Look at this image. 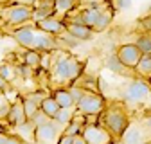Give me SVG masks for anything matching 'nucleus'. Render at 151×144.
<instances>
[{
  "label": "nucleus",
  "instance_id": "nucleus-3",
  "mask_svg": "<svg viewBox=\"0 0 151 144\" xmlns=\"http://www.w3.org/2000/svg\"><path fill=\"white\" fill-rule=\"evenodd\" d=\"M0 18L7 27H18L32 22V7L31 6H20V4H9L2 7Z\"/></svg>",
  "mask_w": 151,
  "mask_h": 144
},
{
  "label": "nucleus",
  "instance_id": "nucleus-25",
  "mask_svg": "<svg viewBox=\"0 0 151 144\" xmlns=\"http://www.w3.org/2000/svg\"><path fill=\"white\" fill-rule=\"evenodd\" d=\"M0 76L6 81H13L16 78V67H13L11 63H2L0 65Z\"/></svg>",
  "mask_w": 151,
  "mask_h": 144
},
{
  "label": "nucleus",
  "instance_id": "nucleus-4",
  "mask_svg": "<svg viewBox=\"0 0 151 144\" xmlns=\"http://www.w3.org/2000/svg\"><path fill=\"white\" fill-rule=\"evenodd\" d=\"M106 108V101L99 92H93V90H85V94L79 97V101L76 103V110L88 115V114H97L101 115Z\"/></svg>",
  "mask_w": 151,
  "mask_h": 144
},
{
  "label": "nucleus",
  "instance_id": "nucleus-18",
  "mask_svg": "<svg viewBox=\"0 0 151 144\" xmlns=\"http://www.w3.org/2000/svg\"><path fill=\"white\" fill-rule=\"evenodd\" d=\"M79 6V0H56V6H54V13L65 18L68 13H72L76 7Z\"/></svg>",
  "mask_w": 151,
  "mask_h": 144
},
{
  "label": "nucleus",
  "instance_id": "nucleus-13",
  "mask_svg": "<svg viewBox=\"0 0 151 144\" xmlns=\"http://www.w3.org/2000/svg\"><path fill=\"white\" fill-rule=\"evenodd\" d=\"M67 31L74 36V38H78L79 42L92 40V38H93V34H96V31H93L92 27L83 25V24H72V22L67 24Z\"/></svg>",
  "mask_w": 151,
  "mask_h": 144
},
{
  "label": "nucleus",
  "instance_id": "nucleus-41",
  "mask_svg": "<svg viewBox=\"0 0 151 144\" xmlns=\"http://www.w3.org/2000/svg\"><path fill=\"white\" fill-rule=\"evenodd\" d=\"M7 135H9V133H6V132H0V144H6V140H7Z\"/></svg>",
  "mask_w": 151,
  "mask_h": 144
},
{
  "label": "nucleus",
  "instance_id": "nucleus-21",
  "mask_svg": "<svg viewBox=\"0 0 151 144\" xmlns=\"http://www.w3.org/2000/svg\"><path fill=\"white\" fill-rule=\"evenodd\" d=\"M135 45L142 52V56H151V32H140L135 38Z\"/></svg>",
  "mask_w": 151,
  "mask_h": 144
},
{
  "label": "nucleus",
  "instance_id": "nucleus-9",
  "mask_svg": "<svg viewBox=\"0 0 151 144\" xmlns=\"http://www.w3.org/2000/svg\"><path fill=\"white\" fill-rule=\"evenodd\" d=\"M36 29H40V31H43L47 34H52V36H60L61 32L67 31V24H65V20L61 16H58L54 13V14L43 18V20L36 22Z\"/></svg>",
  "mask_w": 151,
  "mask_h": 144
},
{
  "label": "nucleus",
  "instance_id": "nucleus-29",
  "mask_svg": "<svg viewBox=\"0 0 151 144\" xmlns=\"http://www.w3.org/2000/svg\"><path fill=\"white\" fill-rule=\"evenodd\" d=\"M56 0H36L32 7H40V9H54Z\"/></svg>",
  "mask_w": 151,
  "mask_h": 144
},
{
  "label": "nucleus",
  "instance_id": "nucleus-42",
  "mask_svg": "<svg viewBox=\"0 0 151 144\" xmlns=\"http://www.w3.org/2000/svg\"><path fill=\"white\" fill-rule=\"evenodd\" d=\"M9 4H11V0H0V7H6Z\"/></svg>",
  "mask_w": 151,
  "mask_h": 144
},
{
  "label": "nucleus",
  "instance_id": "nucleus-27",
  "mask_svg": "<svg viewBox=\"0 0 151 144\" xmlns=\"http://www.w3.org/2000/svg\"><path fill=\"white\" fill-rule=\"evenodd\" d=\"M31 121L34 122V126H40V124H43V122H47V121H50V117L42 110V108H40V110H38L32 117H31Z\"/></svg>",
  "mask_w": 151,
  "mask_h": 144
},
{
  "label": "nucleus",
  "instance_id": "nucleus-26",
  "mask_svg": "<svg viewBox=\"0 0 151 144\" xmlns=\"http://www.w3.org/2000/svg\"><path fill=\"white\" fill-rule=\"evenodd\" d=\"M24 106H25V114H27V117L31 119L38 110H40V104H38V103H34L32 99H29V97H25L24 99Z\"/></svg>",
  "mask_w": 151,
  "mask_h": 144
},
{
  "label": "nucleus",
  "instance_id": "nucleus-30",
  "mask_svg": "<svg viewBox=\"0 0 151 144\" xmlns=\"http://www.w3.org/2000/svg\"><path fill=\"white\" fill-rule=\"evenodd\" d=\"M16 72H18V74H20L24 79H27V78L32 76V68H31L29 65H25V63H22L20 67H16Z\"/></svg>",
  "mask_w": 151,
  "mask_h": 144
},
{
  "label": "nucleus",
  "instance_id": "nucleus-14",
  "mask_svg": "<svg viewBox=\"0 0 151 144\" xmlns=\"http://www.w3.org/2000/svg\"><path fill=\"white\" fill-rule=\"evenodd\" d=\"M121 140L124 144H144L146 135H144V130H140L139 126H131L129 124L128 128H126V132L122 133Z\"/></svg>",
  "mask_w": 151,
  "mask_h": 144
},
{
  "label": "nucleus",
  "instance_id": "nucleus-39",
  "mask_svg": "<svg viewBox=\"0 0 151 144\" xmlns=\"http://www.w3.org/2000/svg\"><path fill=\"white\" fill-rule=\"evenodd\" d=\"M7 86H9V81H6V79H4L2 76H0V90H2V92H4V90H6Z\"/></svg>",
  "mask_w": 151,
  "mask_h": 144
},
{
  "label": "nucleus",
  "instance_id": "nucleus-37",
  "mask_svg": "<svg viewBox=\"0 0 151 144\" xmlns=\"http://www.w3.org/2000/svg\"><path fill=\"white\" fill-rule=\"evenodd\" d=\"M36 0H11V4H20V6H34Z\"/></svg>",
  "mask_w": 151,
  "mask_h": 144
},
{
  "label": "nucleus",
  "instance_id": "nucleus-40",
  "mask_svg": "<svg viewBox=\"0 0 151 144\" xmlns=\"http://www.w3.org/2000/svg\"><path fill=\"white\" fill-rule=\"evenodd\" d=\"M72 144H86V140L83 139V135H78V137L74 139V142H72Z\"/></svg>",
  "mask_w": 151,
  "mask_h": 144
},
{
  "label": "nucleus",
  "instance_id": "nucleus-28",
  "mask_svg": "<svg viewBox=\"0 0 151 144\" xmlns=\"http://www.w3.org/2000/svg\"><path fill=\"white\" fill-rule=\"evenodd\" d=\"M4 96L7 97V101H9V103H14V101L20 99V96H18V90H16V88H13L11 85L4 90Z\"/></svg>",
  "mask_w": 151,
  "mask_h": 144
},
{
  "label": "nucleus",
  "instance_id": "nucleus-33",
  "mask_svg": "<svg viewBox=\"0 0 151 144\" xmlns=\"http://www.w3.org/2000/svg\"><path fill=\"white\" fill-rule=\"evenodd\" d=\"M139 24L144 27V31H146V32H151V13H147L144 18H140Z\"/></svg>",
  "mask_w": 151,
  "mask_h": 144
},
{
  "label": "nucleus",
  "instance_id": "nucleus-36",
  "mask_svg": "<svg viewBox=\"0 0 151 144\" xmlns=\"http://www.w3.org/2000/svg\"><path fill=\"white\" fill-rule=\"evenodd\" d=\"M74 139H76V137H70V135H65V133H63V135L60 137V142H58V144H72Z\"/></svg>",
  "mask_w": 151,
  "mask_h": 144
},
{
  "label": "nucleus",
  "instance_id": "nucleus-15",
  "mask_svg": "<svg viewBox=\"0 0 151 144\" xmlns=\"http://www.w3.org/2000/svg\"><path fill=\"white\" fill-rule=\"evenodd\" d=\"M104 67L108 70H111V72H115V74H121V76H128V74H131V72H135V70L128 68L126 65H122L121 60L117 58V54H110V56L104 60Z\"/></svg>",
  "mask_w": 151,
  "mask_h": 144
},
{
  "label": "nucleus",
  "instance_id": "nucleus-19",
  "mask_svg": "<svg viewBox=\"0 0 151 144\" xmlns=\"http://www.w3.org/2000/svg\"><path fill=\"white\" fill-rule=\"evenodd\" d=\"M34 132H36V126H34V122H32L31 119H29L27 122L20 124V126H16V135L20 137L24 142H25V140L34 142Z\"/></svg>",
  "mask_w": 151,
  "mask_h": 144
},
{
  "label": "nucleus",
  "instance_id": "nucleus-20",
  "mask_svg": "<svg viewBox=\"0 0 151 144\" xmlns=\"http://www.w3.org/2000/svg\"><path fill=\"white\" fill-rule=\"evenodd\" d=\"M22 63L29 65L31 68H38V67L42 65V52H38L34 49H27L22 54Z\"/></svg>",
  "mask_w": 151,
  "mask_h": 144
},
{
  "label": "nucleus",
  "instance_id": "nucleus-12",
  "mask_svg": "<svg viewBox=\"0 0 151 144\" xmlns=\"http://www.w3.org/2000/svg\"><path fill=\"white\" fill-rule=\"evenodd\" d=\"M27 121H29V117H27V114H25L24 99H18V101L11 103L9 114H7V122L16 128V126H20V124H24V122H27Z\"/></svg>",
  "mask_w": 151,
  "mask_h": 144
},
{
  "label": "nucleus",
  "instance_id": "nucleus-1",
  "mask_svg": "<svg viewBox=\"0 0 151 144\" xmlns=\"http://www.w3.org/2000/svg\"><path fill=\"white\" fill-rule=\"evenodd\" d=\"M49 72H50V79L58 85L74 83L83 74V63L76 56H70L67 52H58L50 60Z\"/></svg>",
  "mask_w": 151,
  "mask_h": 144
},
{
  "label": "nucleus",
  "instance_id": "nucleus-16",
  "mask_svg": "<svg viewBox=\"0 0 151 144\" xmlns=\"http://www.w3.org/2000/svg\"><path fill=\"white\" fill-rule=\"evenodd\" d=\"M52 97L58 101L60 108H76V99H74V96L70 94V90H67V88H58V90H54Z\"/></svg>",
  "mask_w": 151,
  "mask_h": 144
},
{
  "label": "nucleus",
  "instance_id": "nucleus-2",
  "mask_svg": "<svg viewBox=\"0 0 151 144\" xmlns=\"http://www.w3.org/2000/svg\"><path fill=\"white\" fill-rule=\"evenodd\" d=\"M101 124L111 133L113 139H121L126 128L129 126L128 112L124 110L122 104H111L104 108V112L101 114Z\"/></svg>",
  "mask_w": 151,
  "mask_h": 144
},
{
  "label": "nucleus",
  "instance_id": "nucleus-17",
  "mask_svg": "<svg viewBox=\"0 0 151 144\" xmlns=\"http://www.w3.org/2000/svg\"><path fill=\"white\" fill-rule=\"evenodd\" d=\"M113 9L111 6H106L104 9H101V13H99V16H97V22H96V25H93V31L96 32H101V31H104L110 24H111V18H113Z\"/></svg>",
  "mask_w": 151,
  "mask_h": 144
},
{
  "label": "nucleus",
  "instance_id": "nucleus-5",
  "mask_svg": "<svg viewBox=\"0 0 151 144\" xmlns=\"http://www.w3.org/2000/svg\"><path fill=\"white\" fill-rule=\"evenodd\" d=\"M63 126L58 124L54 119L36 126L34 132V144H58L60 137L63 135Z\"/></svg>",
  "mask_w": 151,
  "mask_h": 144
},
{
  "label": "nucleus",
  "instance_id": "nucleus-34",
  "mask_svg": "<svg viewBox=\"0 0 151 144\" xmlns=\"http://www.w3.org/2000/svg\"><path fill=\"white\" fill-rule=\"evenodd\" d=\"M6 144H25L18 135H14V133H9L7 135V140H6Z\"/></svg>",
  "mask_w": 151,
  "mask_h": 144
},
{
  "label": "nucleus",
  "instance_id": "nucleus-43",
  "mask_svg": "<svg viewBox=\"0 0 151 144\" xmlns=\"http://www.w3.org/2000/svg\"><path fill=\"white\" fill-rule=\"evenodd\" d=\"M110 144H124V142H122V140H121V139H113V140H111V142H110Z\"/></svg>",
  "mask_w": 151,
  "mask_h": 144
},
{
  "label": "nucleus",
  "instance_id": "nucleus-6",
  "mask_svg": "<svg viewBox=\"0 0 151 144\" xmlns=\"http://www.w3.org/2000/svg\"><path fill=\"white\" fill-rule=\"evenodd\" d=\"M149 92H151L149 83L144 78H135L126 85L124 92H122V101L124 103H140L149 96Z\"/></svg>",
  "mask_w": 151,
  "mask_h": 144
},
{
  "label": "nucleus",
  "instance_id": "nucleus-44",
  "mask_svg": "<svg viewBox=\"0 0 151 144\" xmlns=\"http://www.w3.org/2000/svg\"><path fill=\"white\" fill-rule=\"evenodd\" d=\"M88 2H104V0H88Z\"/></svg>",
  "mask_w": 151,
  "mask_h": 144
},
{
  "label": "nucleus",
  "instance_id": "nucleus-8",
  "mask_svg": "<svg viewBox=\"0 0 151 144\" xmlns=\"http://www.w3.org/2000/svg\"><path fill=\"white\" fill-rule=\"evenodd\" d=\"M117 58L121 60L122 65H126L128 68L135 70V67L139 65L140 58H142V52L139 50V47L135 43H122L119 49H117Z\"/></svg>",
  "mask_w": 151,
  "mask_h": 144
},
{
  "label": "nucleus",
  "instance_id": "nucleus-35",
  "mask_svg": "<svg viewBox=\"0 0 151 144\" xmlns=\"http://www.w3.org/2000/svg\"><path fill=\"white\" fill-rule=\"evenodd\" d=\"M144 128H146L144 132H146V133H147V135L151 137V114H149V115H147V117L144 119Z\"/></svg>",
  "mask_w": 151,
  "mask_h": 144
},
{
  "label": "nucleus",
  "instance_id": "nucleus-11",
  "mask_svg": "<svg viewBox=\"0 0 151 144\" xmlns=\"http://www.w3.org/2000/svg\"><path fill=\"white\" fill-rule=\"evenodd\" d=\"M31 49H34L38 52H52V50H56V36L47 34V32L38 29L36 34H34Z\"/></svg>",
  "mask_w": 151,
  "mask_h": 144
},
{
  "label": "nucleus",
  "instance_id": "nucleus-31",
  "mask_svg": "<svg viewBox=\"0 0 151 144\" xmlns=\"http://www.w3.org/2000/svg\"><path fill=\"white\" fill-rule=\"evenodd\" d=\"M129 0H111V7L115 9V11H122L126 7H129Z\"/></svg>",
  "mask_w": 151,
  "mask_h": 144
},
{
  "label": "nucleus",
  "instance_id": "nucleus-23",
  "mask_svg": "<svg viewBox=\"0 0 151 144\" xmlns=\"http://www.w3.org/2000/svg\"><path fill=\"white\" fill-rule=\"evenodd\" d=\"M72 117H74V108H60L58 110V114H56L52 119L58 122V124H61L63 128L72 121Z\"/></svg>",
  "mask_w": 151,
  "mask_h": 144
},
{
  "label": "nucleus",
  "instance_id": "nucleus-7",
  "mask_svg": "<svg viewBox=\"0 0 151 144\" xmlns=\"http://www.w3.org/2000/svg\"><path fill=\"white\" fill-rule=\"evenodd\" d=\"M81 135L86 140V144H110L113 140L111 133L104 128L101 122H97V124H85Z\"/></svg>",
  "mask_w": 151,
  "mask_h": 144
},
{
  "label": "nucleus",
  "instance_id": "nucleus-10",
  "mask_svg": "<svg viewBox=\"0 0 151 144\" xmlns=\"http://www.w3.org/2000/svg\"><path fill=\"white\" fill-rule=\"evenodd\" d=\"M14 31H11V36L14 38V42L24 47V49H31L32 40H34V34H36V24H24V25H18L13 27Z\"/></svg>",
  "mask_w": 151,
  "mask_h": 144
},
{
  "label": "nucleus",
  "instance_id": "nucleus-22",
  "mask_svg": "<svg viewBox=\"0 0 151 144\" xmlns=\"http://www.w3.org/2000/svg\"><path fill=\"white\" fill-rule=\"evenodd\" d=\"M40 108H42V110L52 119L56 114H58V110H60V104H58V101H56L52 96H47L43 101H42V104H40Z\"/></svg>",
  "mask_w": 151,
  "mask_h": 144
},
{
  "label": "nucleus",
  "instance_id": "nucleus-38",
  "mask_svg": "<svg viewBox=\"0 0 151 144\" xmlns=\"http://www.w3.org/2000/svg\"><path fill=\"white\" fill-rule=\"evenodd\" d=\"M6 104H9V101H7V97L4 96V92L0 90V108H4Z\"/></svg>",
  "mask_w": 151,
  "mask_h": 144
},
{
  "label": "nucleus",
  "instance_id": "nucleus-32",
  "mask_svg": "<svg viewBox=\"0 0 151 144\" xmlns=\"http://www.w3.org/2000/svg\"><path fill=\"white\" fill-rule=\"evenodd\" d=\"M25 97H29V99H32L34 103H38V104H42V101L47 97V94L45 92H42V90H40V92H32V94H27Z\"/></svg>",
  "mask_w": 151,
  "mask_h": 144
},
{
  "label": "nucleus",
  "instance_id": "nucleus-24",
  "mask_svg": "<svg viewBox=\"0 0 151 144\" xmlns=\"http://www.w3.org/2000/svg\"><path fill=\"white\" fill-rule=\"evenodd\" d=\"M135 72L140 78H151V56H142L135 67Z\"/></svg>",
  "mask_w": 151,
  "mask_h": 144
}]
</instances>
